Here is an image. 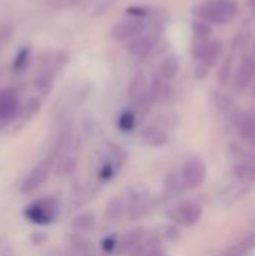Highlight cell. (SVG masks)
<instances>
[{
    "label": "cell",
    "mask_w": 255,
    "mask_h": 256,
    "mask_svg": "<svg viewBox=\"0 0 255 256\" xmlns=\"http://www.w3.org/2000/svg\"><path fill=\"white\" fill-rule=\"evenodd\" d=\"M195 14L207 22L225 24L236 16L237 3L234 0H206L197 8Z\"/></svg>",
    "instance_id": "obj_1"
},
{
    "label": "cell",
    "mask_w": 255,
    "mask_h": 256,
    "mask_svg": "<svg viewBox=\"0 0 255 256\" xmlns=\"http://www.w3.org/2000/svg\"><path fill=\"white\" fill-rule=\"evenodd\" d=\"M26 218L38 225H48L53 224L59 216V206L54 198H41L30 204L26 212Z\"/></svg>",
    "instance_id": "obj_2"
},
{
    "label": "cell",
    "mask_w": 255,
    "mask_h": 256,
    "mask_svg": "<svg viewBox=\"0 0 255 256\" xmlns=\"http://www.w3.org/2000/svg\"><path fill=\"white\" fill-rule=\"evenodd\" d=\"M206 177H207V166L198 158H192V159L186 160L182 168V172H180L182 183L188 189L200 188L204 183Z\"/></svg>",
    "instance_id": "obj_3"
},
{
    "label": "cell",
    "mask_w": 255,
    "mask_h": 256,
    "mask_svg": "<svg viewBox=\"0 0 255 256\" xmlns=\"http://www.w3.org/2000/svg\"><path fill=\"white\" fill-rule=\"evenodd\" d=\"M201 218H203V207L194 201L180 204L173 216V219L183 226H194L201 220Z\"/></svg>",
    "instance_id": "obj_4"
},
{
    "label": "cell",
    "mask_w": 255,
    "mask_h": 256,
    "mask_svg": "<svg viewBox=\"0 0 255 256\" xmlns=\"http://www.w3.org/2000/svg\"><path fill=\"white\" fill-rule=\"evenodd\" d=\"M48 177H50V165L47 162H42L41 165L33 168L30 171V174L26 177V180L23 182V186H21V192L23 194L33 192L35 189L42 186L48 180Z\"/></svg>",
    "instance_id": "obj_5"
},
{
    "label": "cell",
    "mask_w": 255,
    "mask_h": 256,
    "mask_svg": "<svg viewBox=\"0 0 255 256\" xmlns=\"http://www.w3.org/2000/svg\"><path fill=\"white\" fill-rule=\"evenodd\" d=\"M221 54V44L218 40H201L194 48V56L197 60L207 64H213Z\"/></svg>",
    "instance_id": "obj_6"
},
{
    "label": "cell",
    "mask_w": 255,
    "mask_h": 256,
    "mask_svg": "<svg viewBox=\"0 0 255 256\" xmlns=\"http://www.w3.org/2000/svg\"><path fill=\"white\" fill-rule=\"evenodd\" d=\"M255 78V60L252 57H245L243 62L239 64L236 72L234 84L239 90L246 88Z\"/></svg>",
    "instance_id": "obj_7"
},
{
    "label": "cell",
    "mask_w": 255,
    "mask_h": 256,
    "mask_svg": "<svg viewBox=\"0 0 255 256\" xmlns=\"http://www.w3.org/2000/svg\"><path fill=\"white\" fill-rule=\"evenodd\" d=\"M141 140L152 147H162L167 144L168 136L164 129H161L159 126L150 124L141 130Z\"/></svg>",
    "instance_id": "obj_8"
},
{
    "label": "cell",
    "mask_w": 255,
    "mask_h": 256,
    "mask_svg": "<svg viewBox=\"0 0 255 256\" xmlns=\"http://www.w3.org/2000/svg\"><path fill=\"white\" fill-rule=\"evenodd\" d=\"M20 110L18 99L11 93L0 94V122H8L17 116Z\"/></svg>",
    "instance_id": "obj_9"
},
{
    "label": "cell",
    "mask_w": 255,
    "mask_h": 256,
    "mask_svg": "<svg viewBox=\"0 0 255 256\" xmlns=\"http://www.w3.org/2000/svg\"><path fill=\"white\" fill-rule=\"evenodd\" d=\"M228 159L231 160L233 165L237 164H254L255 162V153L251 150L239 146V144H230L228 146Z\"/></svg>",
    "instance_id": "obj_10"
},
{
    "label": "cell",
    "mask_w": 255,
    "mask_h": 256,
    "mask_svg": "<svg viewBox=\"0 0 255 256\" xmlns=\"http://www.w3.org/2000/svg\"><path fill=\"white\" fill-rule=\"evenodd\" d=\"M239 135L242 136L243 141L254 142L255 141V112L246 114L240 124H239Z\"/></svg>",
    "instance_id": "obj_11"
},
{
    "label": "cell",
    "mask_w": 255,
    "mask_h": 256,
    "mask_svg": "<svg viewBox=\"0 0 255 256\" xmlns=\"http://www.w3.org/2000/svg\"><path fill=\"white\" fill-rule=\"evenodd\" d=\"M233 176L245 183L255 182V162L254 164H237L233 165Z\"/></svg>",
    "instance_id": "obj_12"
},
{
    "label": "cell",
    "mask_w": 255,
    "mask_h": 256,
    "mask_svg": "<svg viewBox=\"0 0 255 256\" xmlns=\"http://www.w3.org/2000/svg\"><path fill=\"white\" fill-rule=\"evenodd\" d=\"M255 246V237L249 236L246 238H243L242 242H239L237 244H234L233 248L228 249V252L224 256H248V254L254 249Z\"/></svg>",
    "instance_id": "obj_13"
},
{
    "label": "cell",
    "mask_w": 255,
    "mask_h": 256,
    "mask_svg": "<svg viewBox=\"0 0 255 256\" xmlns=\"http://www.w3.org/2000/svg\"><path fill=\"white\" fill-rule=\"evenodd\" d=\"M123 210H125V204H123V200L122 198H113L108 206H107V210H105V218L110 219V220H117L122 218L123 214Z\"/></svg>",
    "instance_id": "obj_14"
},
{
    "label": "cell",
    "mask_w": 255,
    "mask_h": 256,
    "mask_svg": "<svg viewBox=\"0 0 255 256\" xmlns=\"http://www.w3.org/2000/svg\"><path fill=\"white\" fill-rule=\"evenodd\" d=\"M141 238H143V230L129 231V232L123 237V240H122V243H120V250H122V252H129V250H132V249L140 243Z\"/></svg>",
    "instance_id": "obj_15"
},
{
    "label": "cell",
    "mask_w": 255,
    "mask_h": 256,
    "mask_svg": "<svg viewBox=\"0 0 255 256\" xmlns=\"http://www.w3.org/2000/svg\"><path fill=\"white\" fill-rule=\"evenodd\" d=\"M152 48V42L146 38H140V39H135L132 44H131V51L138 54V56H144L149 52V50Z\"/></svg>",
    "instance_id": "obj_16"
},
{
    "label": "cell",
    "mask_w": 255,
    "mask_h": 256,
    "mask_svg": "<svg viewBox=\"0 0 255 256\" xmlns=\"http://www.w3.org/2000/svg\"><path fill=\"white\" fill-rule=\"evenodd\" d=\"M135 126V116L131 111H125L122 112V116L119 117V129H122L123 132H129L132 130Z\"/></svg>",
    "instance_id": "obj_17"
},
{
    "label": "cell",
    "mask_w": 255,
    "mask_h": 256,
    "mask_svg": "<svg viewBox=\"0 0 255 256\" xmlns=\"http://www.w3.org/2000/svg\"><path fill=\"white\" fill-rule=\"evenodd\" d=\"M177 69H179V63H177L176 57H168V58H165L164 63H162V66H161L162 75H164L165 78L174 76L176 72H177Z\"/></svg>",
    "instance_id": "obj_18"
},
{
    "label": "cell",
    "mask_w": 255,
    "mask_h": 256,
    "mask_svg": "<svg viewBox=\"0 0 255 256\" xmlns=\"http://www.w3.org/2000/svg\"><path fill=\"white\" fill-rule=\"evenodd\" d=\"M74 225H75V228H78V230H81V231H87V230H90L92 226H93V216L92 214H83V216H78L75 220H74Z\"/></svg>",
    "instance_id": "obj_19"
},
{
    "label": "cell",
    "mask_w": 255,
    "mask_h": 256,
    "mask_svg": "<svg viewBox=\"0 0 255 256\" xmlns=\"http://www.w3.org/2000/svg\"><path fill=\"white\" fill-rule=\"evenodd\" d=\"M144 93V80L141 75H137V78L132 81V86H131V96L138 99L140 96H143Z\"/></svg>",
    "instance_id": "obj_20"
},
{
    "label": "cell",
    "mask_w": 255,
    "mask_h": 256,
    "mask_svg": "<svg viewBox=\"0 0 255 256\" xmlns=\"http://www.w3.org/2000/svg\"><path fill=\"white\" fill-rule=\"evenodd\" d=\"M117 240H116V236H108V237H105L104 240H102V243H101V248H102V250L104 252H107V254H110V252H113L116 248H117Z\"/></svg>",
    "instance_id": "obj_21"
},
{
    "label": "cell",
    "mask_w": 255,
    "mask_h": 256,
    "mask_svg": "<svg viewBox=\"0 0 255 256\" xmlns=\"http://www.w3.org/2000/svg\"><path fill=\"white\" fill-rule=\"evenodd\" d=\"M114 166H113V164L111 162H105L104 165H102V168L99 170V177L102 178V180H110L113 176H114Z\"/></svg>",
    "instance_id": "obj_22"
},
{
    "label": "cell",
    "mask_w": 255,
    "mask_h": 256,
    "mask_svg": "<svg viewBox=\"0 0 255 256\" xmlns=\"http://www.w3.org/2000/svg\"><path fill=\"white\" fill-rule=\"evenodd\" d=\"M194 33L200 38H204L210 33L209 26H206V22H195L194 24Z\"/></svg>",
    "instance_id": "obj_23"
},
{
    "label": "cell",
    "mask_w": 255,
    "mask_h": 256,
    "mask_svg": "<svg viewBox=\"0 0 255 256\" xmlns=\"http://www.w3.org/2000/svg\"><path fill=\"white\" fill-rule=\"evenodd\" d=\"M74 168H75V159L68 158V159H65V160H63V168H62V171H63L65 174L72 172V171H74Z\"/></svg>",
    "instance_id": "obj_24"
},
{
    "label": "cell",
    "mask_w": 255,
    "mask_h": 256,
    "mask_svg": "<svg viewBox=\"0 0 255 256\" xmlns=\"http://www.w3.org/2000/svg\"><path fill=\"white\" fill-rule=\"evenodd\" d=\"M144 256H165V254L159 248H155V249H150Z\"/></svg>",
    "instance_id": "obj_25"
},
{
    "label": "cell",
    "mask_w": 255,
    "mask_h": 256,
    "mask_svg": "<svg viewBox=\"0 0 255 256\" xmlns=\"http://www.w3.org/2000/svg\"><path fill=\"white\" fill-rule=\"evenodd\" d=\"M251 4H252V6L255 8V0H251Z\"/></svg>",
    "instance_id": "obj_26"
}]
</instances>
